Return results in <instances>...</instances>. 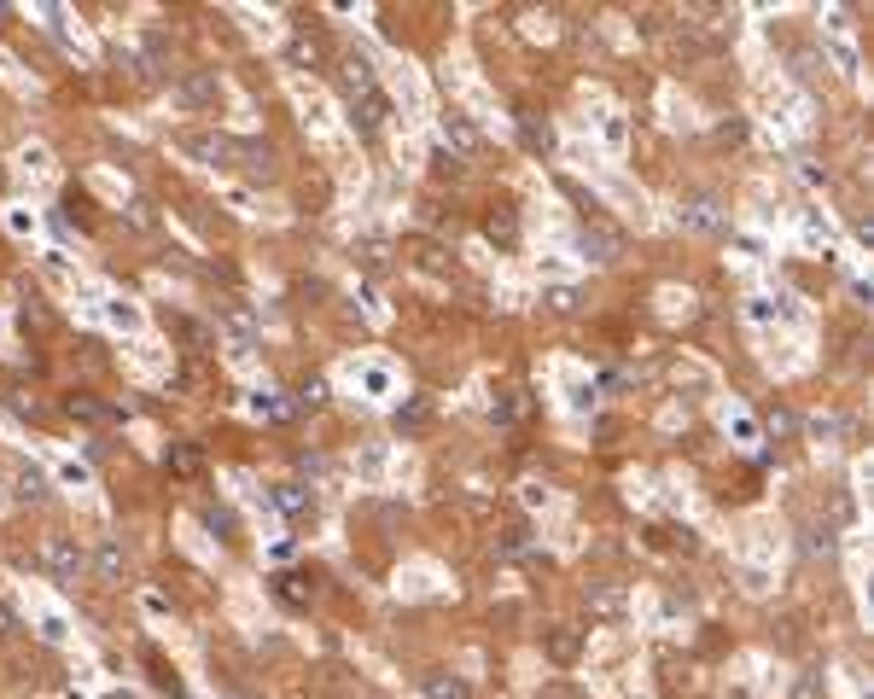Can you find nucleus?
Returning <instances> with one entry per match:
<instances>
[{"label":"nucleus","mask_w":874,"mask_h":699,"mask_svg":"<svg viewBox=\"0 0 874 699\" xmlns=\"http://www.w3.org/2000/svg\"><path fill=\"white\" fill-rule=\"evenodd\" d=\"M35 560H41V571H47V577H59V583H76V577L88 571V554H82V548H76V536H65V531H47V536H41Z\"/></svg>","instance_id":"1"},{"label":"nucleus","mask_w":874,"mask_h":699,"mask_svg":"<svg viewBox=\"0 0 874 699\" xmlns=\"http://www.w3.org/2000/svg\"><path fill=\"white\" fill-rule=\"evenodd\" d=\"M624 606H630L624 583H612V577H595V583H583V612H589V618H601V624H618V618H624Z\"/></svg>","instance_id":"2"},{"label":"nucleus","mask_w":874,"mask_h":699,"mask_svg":"<svg viewBox=\"0 0 874 699\" xmlns=\"http://www.w3.org/2000/svg\"><path fill=\"white\" fill-rule=\"evenodd\" d=\"M385 117H391V100L373 88V94H350V129L362 140H379L385 134Z\"/></svg>","instance_id":"3"},{"label":"nucleus","mask_w":874,"mask_h":699,"mask_svg":"<svg viewBox=\"0 0 874 699\" xmlns=\"http://www.w3.org/2000/svg\"><path fill=\"white\" fill-rule=\"evenodd\" d=\"M676 222L688 233H723V210H717L711 193H688V199L676 204Z\"/></svg>","instance_id":"4"},{"label":"nucleus","mask_w":874,"mask_h":699,"mask_svg":"<svg viewBox=\"0 0 874 699\" xmlns=\"http://www.w3.org/2000/svg\"><path fill=\"white\" fill-rule=\"evenodd\" d=\"M437 129H443V146H449V158H472V152L484 146V134H478V123H472L467 111H449Z\"/></svg>","instance_id":"5"},{"label":"nucleus","mask_w":874,"mask_h":699,"mask_svg":"<svg viewBox=\"0 0 874 699\" xmlns=\"http://www.w3.org/2000/svg\"><path fill=\"white\" fill-rule=\"evenodd\" d=\"M577 251L589 257V263H618V251H624V239L612 228H583L577 233Z\"/></svg>","instance_id":"6"},{"label":"nucleus","mask_w":874,"mask_h":699,"mask_svg":"<svg viewBox=\"0 0 874 699\" xmlns=\"http://www.w3.org/2000/svg\"><path fill=\"white\" fill-rule=\"evenodd\" d=\"M94 571H100V583H123L129 577V548L117 536H105L100 548H94Z\"/></svg>","instance_id":"7"},{"label":"nucleus","mask_w":874,"mask_h":699,"mask_svg":"<svg viewBox=\"0 0 874 699\" xmlns=\"http://www.w3.org/2000/svg\"><path fill=\"white\" fill-rule=\"evenodd\" d=\"M234 158H239V169H245V175H263V181L274 175V146H257V140H234Z\"/></svg>","instance_id":"8"},{"label":"nucleus","mask_w":874,"mask_h":699,"mask_svg":"<svg viewBox=\"0 0 874 699\" xmlns=\"http://www.w3.org/2000/svg\"><path fill=\"white\" fill-rule=\"evenodd\" d=\"M542 647H548V659H554V665H572L577 653H583V641H577V630H566V624H554V630L542 635Z\"/></svg>","instance_id":"9"},{"label":"nucleus","mask_w":874,"mask_h":699,"mask_svg":"<svg viewBox=\"0 0 874 699\" xmlns=\"http://www.w3.org/2000/svg\"><path fill=\"white\" fill-rule=\"evenodd\" d=\"M344 88H350V94H373V65H368V53H344Z\"/></svg>","instance_id":"10"},{"label":"nucleus","mask_w":874,"mask_h":699,"mask_svg":"<svg viewBox=\"0 0 874 699\" xmlns=\"http://www.w3.org/2000/svg\"><path fill=\"white\" fill-rule=\"evenodd\" d=\"M286 59H292V65H298V70H315V65H321V59H327V47H321L315 35H298V41L286 47Z\"/></svg>","instance_id":"11"},{"label":"nucleus","mask_w":874,"mask_h":699,"mask_svg":"<svg viewBox=\"0 0 874 699\" xmlns=\"http://www.w3.org/2000/svg\"><path fill=\"white\" fill-rule=\"evenodd\" d=\"M426 699H472V694H467V682H461V676H443V670H432V676H426Z\"/></svg>","instance_id":"12"},{"label":"nucleus","mask_w":874,"mask_h":699,"mask_svg":"<svg viewBox=\"0 0 874 699\" xmlns=\"http://www.w3.org/2000/svg\"><path fill=\"white\" fill-rule=\"evenodd\" d=\"M181 94H187V105H216L222 100V82H216V76H193Z\"/></svg>","instance_id":"13"},{"label":"nucleus","mask_w":874,"mask_h":699,"mask_svg":"<svg viewBox=\"0 0 874 699\" xmlns=\"http://www.w3.org/2000/svg\"><path fill=\"white\" fill-rule=\"evenodd\" d=\"M426 420H432V408H426V402H420V397H414V402H403V408H397V432H420Z\"/></svg>","instance_id":"14"},{"label":"nucleus","mask_w":874,"mask_h":699,"mask_svg":"<svg viewBox=\"0 0 874 699\" xmlns=\"http://www.w3.org/2000/svg\"><path fill=\"white\" fill-rule=\"evenodd\" d=\"M12 484H18V496H30V501L47 496V478H41L35 466H18V478H12Z\"/></svg>","instance_id":"15"},{"label":"nucleus","mask_w":874,"mask_h":699,"mask_svg":"<svg viewBox=\"0 0 874 699\" xmlns=\"http://www.w3.org/2000/svg\"><path fill=\"white\" fill-rule=\"evenodd\" d=\"M542 303H548V309H560V315H572L577 292H572V286H554V292H542Z\"/></svg>","instance_id":"16"},{"label":"nucleus","mask_w":874,"mask_h":699,"mask_svg":"<svg viewBox=\"0 0 874 699\" xmlns=\"http://www.w3.org/2000/svg\"><path fill=\"white\" fill-rule=\"evenodd\" d=\"M280 507H292V513H298V507H315V490H303V484H286V490H280Z\"/></svg>","instance_id":"17"},{"label":"nucleus","mask_w":874,"mask_h":699,"mask_svg":"<svg viewBox=\"0 0 874 699\" xmlns=\"http://www.w3.org/2000/svg\"><path fill=\"white\" fill-rule=\"evenodd\" d=\"M204 525H210L216 536H234V513H228V507H210V513H204Z\"/></svg>","instance_id":"18"},{"label":"nucleus","mask_w":874,"mask_h":699,"mask_svg":"<svg viewBox=\"0 0 874 699\" xmlns=\"http://www.w3.org/2000/svg\"><path fill=\"white\" fill-rule=\"evenodd\" d=\"M490 239L513 245V239H519V222H513V216H490Z\"/></svg>","instance_id":"19"},{"label":"nucleus","mask_w":874,"mask_h":699,"mask_svg":"<svg viewBox=\"0 0 874 699\" xmlns=\"http://www.w3.org/2000/svg\"><path fill=\"white\" fill-rule=\"evenodd\" d=\"M525 542H531V531H525V525H507V531H502V554H519Z\"/></svg>","instance_id":"20"},{"label":"nucleus","mask_w":874,"mask_h":699,"mask_svg":"<svg viewBox=\"0 0 874 699\" xmlns=\"http://www.w3.org/2000/svg\"><path fill=\"white\" fill-rule=\"evenodd\" d=\"M321 397H327V385H321V379H309V385L298 391V408H315Z\"/></svg>","instance_id":"21"},{"label":"nucleus","mask_w":874,"mask_h":699,"mask_svg":"<svg viewBox=\"0 0 874 699\" xmlns=\"http://www.w3.org/2000/svg\"><path fill=\"white\" fill-rule=\"evenodd\" d=\"M12 635H18V612L0 600V641H12Z\"/></svg>","instance_id":"22"},{"label":"nucleus","mask_w":874,"mask_h":699,"mask_svg":"<svg viewBox=\"0 0 874 699\" xmlns=\"http://www.w3.org/2000/svg\"><path fill=\"white\" fill-rule=\"evenodd\" d=\"M537 699H577V688H566V682H542Z\"/></svg>","instance_id":"23"},{"label":"nucleus","mask_w":874,"mask_h":699,"mask_svg":"<svg viewBox=\"0 0 874 699\" xmlns=\"http://www.w3.org/2000/svg\"><path fill=\"white\" fill-rule=\"evenodd\" d=\"M169 461H175V472H193V466H199V455H193V449H175Z\"/></svg>","instance_id":"24"},{"label":"nucleus","mask_w":874,"mask_h":699,"mask_svg":"<svg viewBox=\"0 0 874 699\" xmlns=\"http://www.w3.org/2000/svg\"><path fill=\"white\" fill-rule=\"evenodd\" d=\"M735 699H746V694H735Z\"/></svg>","instance_id":"25"}]
</instances>
